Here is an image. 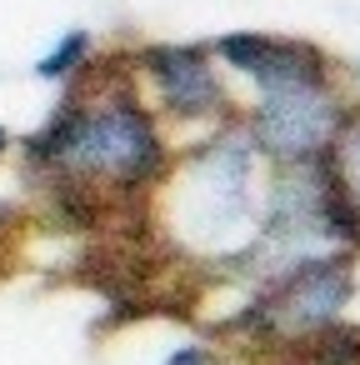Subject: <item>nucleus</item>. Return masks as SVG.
Returning a JSON list of instances; mask_svg holds the SVG:
<instances>
[{"instance_id": "0eeeda50", "label": "nucleus", "mask_w": 360, "mask_h": 365, "mask_svg": "<svg viewBox=\"0 0 360 365\" xmlns=\"http://www.w3.org/2000/svg\"><path fill=\"white\" fill-rule=\"evenodd\" d=\"M6 145H11V135H6V130H0V155H6Z\"/></svg>"}, {"instance_id": "f257e3e1", "label": "nucleus", "mask_w": 360, "mask_h": 365, "mask_svg": "<svg viewBox=\"0 0 360 365\" xmlns=\"http://www.w3.org/2000/svg\"><path fill=\"white\" fill-rule=\"evenodd\" d=\"M21 150L36 175L115 180L120 190H140L165 175V145L135 101H110L86 110L71 96Z\"/></svg>"}, {"instance_id": "20e7f679", "label": "nucleus", "mask_w": 360, "mask_h": 365, "mask_svg": "<svg viewBox=\"0 0 360 365\" xmlns=\"http://www.w3.org/2000/svg\"><path fill=\"white\" fill-rule=\"evenodd\" d=\"M215 56L260 86H290V81H325V66L310 46L300 41H265V36H225Z\"/></svg>"}, {"instance_id": "39448f33", "label": "nucleus", "mask_w": 360, "mask_h": 365, "mask_svg": "<svg viewBox=\"0 0 360 365\" xmlns=\"http://www.w3.org/2000/svg\"><path fill=\"white\" fill-rule=\"evenodd\" d=\"M86 56H91V31H71V36L36 66V76H41V81H76V76L86 71Z\"/></svg>"}, {"instance_id": "423d86ee", "label": "nucleus", "mask_w": 360, "mask_h": 365, "mask_svg": "<svg viewBox=\"0 0 360 365\" xmlns=\"http://www.w3.org/2000/svg\"><path fill=\"white\" fill-rule=\"evenodd\" d=\"M330 165H335L340 185L350 190V200L360 205V120L355 125H340V135L330 145Z\"/></svg>"}, {"instance_id": "f03ea898", "label": "nucleus", "mask_w": 360, "mask_h": 365, "mask_svg": "<svg viewBox=\"0 0 360 365\" xmlns=\"http://www.w3.org/2000/svg\"><path fill=\"white\" fill-rule=\"evenodd\" d=\"M340 125H345V115H340L325 81L260 86V106H255V120H250V145L275 155V160L305 165V160H315L335 145Z\"/></svg>"}, {"instance_id": "7ed1b4c3", "label": "nucleus", "mask_w": 360, "mask_h": 365, "mask_svg": "<svg viewBox=\"0 0 360 365\" xmlns=\"http://www.w3.org/2000/svg\"><path fill=\"white\" fill-rule=\"evenodd\" d=\"M140 61H145V71H150V81H155L160 101H165L175 115H215V110L225 106V96H220V86H215V76H210V66H205L200 51L155 46V51H145Z\"/></svg>"}]
</instances>
